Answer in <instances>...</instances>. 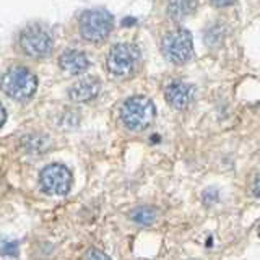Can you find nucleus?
<instances>
[{
    "instance_id": "11",
    "label": "nucleus",
    "mask_w": 260,
    "mask_h": 260,
    "mask_svg": "<svg viewBox=\"0 0 260 260\" xmlns=\"http://www.w3.org/2000/svg\"><path fill=\"white\" fill-rule=\"evenodd\" d=\"M197 10V0H169L168 15L174 21H182Z\"/></svg>"
},
{
    "instance_id": "10",
    "label": "nucleus",
    "mask_w": 260,
    "mask_h": 260,
    "mask_svg": "<svg viewBox=\"0 0 260 260\" xmlns=\"http://www.w3.org/2000/svg\"><path fill=\"white\" fill-rule=\"evenodd\" d=\"M59 65L69 75H80L88 70L89 60L85 52L77 51V49H65L59 57Z\"/></svg>"
},
{
    "instance_id": "9",
    "label": "nucleus",
    "mask_w": 260,
    "mask_h": 260,
    "mask_svg": "<svg viewBox=\"0 0 260 260\" xmlns=\"http://www.w3.org/2000/svg\"><path fill=\"white\" fill-rule=\"evenodd\" d=\"M101 91V81L100 78L86 77L75 81L69 89V98L75 103H88L94 100Z\"/></svg>"
},
{
    "instance_id": "6",
    "label": "nucleus",
    "mask_w": 260,
    "mask_h": 260,
    "mask_svg": "<svg viewBox=\"0 0 260 260\" xmlns=\"http://www.w3.org/2000/svg\"><path fill=\"white\" fill-rule=\"evenodd\" d=\"M20 47L28 57H32V59H43V57H46L49 52H51L52 38L44 28L38 26V24H32V26H28L21 31Z\"/></svg>"
},
{
    "instance_id": "17",
    "label": "nucleus",
    "mask_w": 260,
    "mask_h": 260,
    "mask_svg": "<svg viewBox=\"0 0 260 260\" xmlns=\"http://www.w3.org/2000/svg\"><path fill=\"white\" fill-rule=\"evenodd\" d=\"M5 120H7V112L4 109V106L0 104V128H2V125L5 124Z\"/></svg>"
},
{
    "instance_id": "14",
    "label": "nucleus",
    "mask_w": 260,
    "mask_h": 260,
    "mask_svg": "<svg viewBox=\"0 0 260 260\" xmlns=\"http://www.w3.org/2000/svg\"><path fill=\"white\" fill-rule=\"evenodd\" d=\"M2 254L8 257H16L18 255V244L13 241H7L2 244Z\"/></svg>"
},
{
    "instance_id": "16",
    "label": "nucleus",
    "mask_w": 260,
    "mask_h": 260,
    "mask_svg": "<svg viewBox=\"0 0 260 260\" xmlns=\"http://www.w3.org/2000/svg\"><path fill=\"white\" fill-rule=\"evenodd\" d=\"M254 193L260 199V174L255 177V181H254Z\"/></svg>"
},
{
    "instance_id": "4",
    "label": "nucleus",
    "mask_w": 260,
    "mask_h": 260,
    "mask_svg": "<svg viewBox=\"0 0 260 260\" xmlns=\"http://www.w3.org/2000/svg\"><path fill=\"white\" fill-rule=\"evenodd\" d=\"M161 51L169 62L176 65L189 62L193 55L192 35L187 29L169 31L161 41Z\"/></svg>"
},
{
    "instance_id": "1",
    "label": "nucleus",
    "mask_w": 260,
    "mask_h": 260,
    "mask_svg": "<svg viewBox=\"0 0 260 260\" xmlns=\"http://www.w3.org/2000/svg\"><path fill=\"white\" fill-rule=\"evenodd\" d=\"M0 89L15 101H28L38 89V78L26 67H12L0 78Z\"/></svg>"
},
{
    "instance_id": "3",
    "label": "nucleus",
    "mask_w": 260,
    "mask_h": 260,
    "mask_svg": "<svg viewBox=\"0 0 260 260\" xmlns=\"http://www.w3.org/2000/svg\"><path fill=\"white\" fill-rule=\"evenodd\" d=\"M114 28V18L109 12L96 8L81 13L78 20V31L88 43H101L111 35Z\"/></svg>"
},
{
    "instance_id": "2",
    "label": "nucleus",
    "mask_w": 260,
    "mask_h": 260,
    "mask_svg": "<svg viewBox=\"0 0 260 260\" xmlns=\"http://www.w3.org/2000/svg\"><path fill=\"white\" fill-rule=\"evenodd\" d=\"M156 116V108L146 96H132L120 108V120L128 130L140 132L151 125Z\"/></svg>"
},
{
    "instance_id": "12",
    "label": "nucleus",
    "mask_w": 260,
    "mask_h": 260,
    "mask_svg": "<svg viewBox=\"0 0 260 260\" xmlns=\"http://www.w3.org/2000/svg\"><path fill=\"white\" fill-rule=\"evenodd\" d=\"M156 215H158V211L154 210L153 207H148V205L137 207V208H134L132 211H130V218H132L135 223L142 224V226H150L151 223H154Z\"/></svg>"
},
{
    "instance_id": "13",
    "label": "nucleus",
    "mask_w": 260,
    "mask_h": 260,
    "mask_svg": "<svg viewBox=\"0 0 260 260\" xmlns=\"http://www.w3.org/2000/svg\"><path fill=\"white\" fill-rule=\"evenodd\" d=\"M83 260H111V258L100 249H88L85 252Z\"/></svg>"
},
{
    "instance_id": "18",
    "label": "nucleus",
    "mask_w": 260,
    "mask_h": 260,
    "mask_svg": "<svg viewBox=\"0 0 260 260\" xmlns=\"http://www.w3.org/2000/svg\"><path fill=\"white\" fill-rule=\"evenodd\" d=\"M258 236H260V226H258Z\"/></svg>"
},
{
    "instance_id": "8",
    "label": "nucleus",
    "mask_w": 260,
    "mask_h": 260,
    "mask_svg": "<svg viewBox=\"0 0 260 260\" xmlns=\"http://www.w3.org/2000/svg\"><path fill=\"white\" fill-rule=\"evenodd\" d=\"M165 98L174 109H187L193 100V86L182 80H173L165 88Z\"/></svg>"
},
{
    "instance_id": "15",
    "label": "nucleus",
    "mask_w": 260,
    "mask_h": 260,
    "mask_svg": "<svg viewBox=\"0 0 260 260\" xmlns=\"http://www.w3.org/2000/svg\"><path fill=\"white\" fill-rule=\"evenodd\" d=\"M210 2L216 7H228V5H233L236 0H210Z\"/></svg>"
},
{
    "instance_id": "7",
    "label": "nucleus",
    "mask_w": 260,
    "mask_h": 260,
    "mask_svg": "<svg viewBox=\"0 0 260 260\" xmlns=\"http://www.w3.org/2000/svg\"><path fill=\"white\" fill-rule=\"evenodd\" d=\"M43 190L51 195H65L72 187V174L63 165H49L39 174Z\"/></svg>"
},
{
    "instance_id": "5",
    "label": "nucleus",
    "mask_w": 260,
    "mask_h": 260,
    "mask_svg": "<svg viewBox=\"0 0 260 260\" xmlns=\"http://www.w3.org/2000/svg\"><path fill=\"white\" fill-rule=\"evenodd\" d=\"M140 62V51L135 44L130 43H119L112 46L108 55V70L116 77H127Z\"/></svg>"
}]
</instances>
